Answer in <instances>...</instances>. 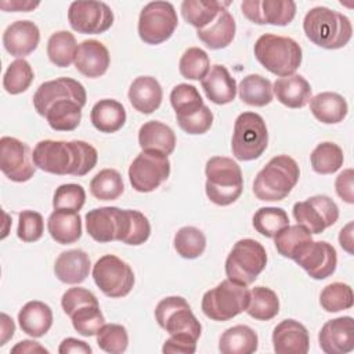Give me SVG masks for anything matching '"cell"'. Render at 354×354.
Instances as JSON below:
<instances>
[{
	"instance_id": "7c38bea8",
	"label": "cell",
	"mask_w": 354,
	"mask_h": 354,
	"mask_svg": "<svg viewBox=\"0 0 354 354\" xmlns=\"http://www.w3.org/2000/svg\"><path fill=\"white\" fill-rule=\"evenodd\" d=\"M93 278L100 290L112 299L127 296L134 286L131 267L113 254H105L95 261Z\"/></svg>"
},
{
	"instance_id": "ac0fdd59",
	"label": "cell",
	"mask_w": 354,
	"mask_h": 354,
	"mask_svg": "<svg viewBox=\"0 0 354 354\" xmlns=\"http://www.w3.org/2000/svg\"><path fill=\"white\" fill-rule=\"evenodd\" d=\"M311 278L325 279L330 277L337 266L335 248L325 241H310L293 259Z\"/></svg>"
},
{
	"instance_id": "f6af8a7d",
	"label": "cell",
	"mask_w": 354,
	"mask_h": 354,
	"mask_svg": "<svg viewBox=\"0 0 354 354\" xmlns=\"http://www.w3.org/2000/svg\"><path fill=\"white\" fill-rule=\"evenodd\" d=\"M289 225V217L282 207H260L253 216L254 230L267 238H274L282 228Z\"/></svg>"
},
{
	"instance_id": "7a4b0ae2",
	"label": "cell",
	"mask_w": 354,
	"mask_h": 354,
	"mask_svg": "<svg viewBox=\"0 0 354 354\" xmlns=\"http://www.w3.org/2000/svg\"><path fill=\"white\" fill-rule=\"evenodd\" d=\"M87 234L100 243L119 241L126 245L138 246L151 235L148 218L138 210L104 206L86 214Z\"/></svg>"
},
{
	"instance_id": "680465c9",
	"label": "cell",
	"mask_w": 354,
	"mask_h": 354,
	"mask_svg": "<svg viewBox=\"0 0 354 354\" xmlns=\"http://www.w3.org/2000/svg\"><path fill=\"white\" fill-rule=\"evenodd\" d=\"M40 3L39 1H29V0H3L0 1V8L4 11H32L36 8Z\"/></svg>"
},
{
	"instance_id": "f5cc1de1",
	"label": "cell",
	"mask_w": 354,
	"mask_h": 354,
	"mask_svg": "<svg viewBox=\"0 0 354 354\" xmlns=\"http://www.w3.org/2000/svg\"><path fill=\"white\" fill-rule=\"evenodd\" d=\"M178 126L188 134H203L213 124L212 111L203 105L196 113L185 118H177Z\"/></svg>"
},
{
	"instance_id": "7bdbcfd3",
	"label": "cell",
	"mask_w": 354,
	"mask_h": 354,
	"mask_svg": "<svg viewBox=\"0 0 354 354\" xmlns=\"http://www.w3.org/2000/svg\"><path fill=\"white\" fill-rule=\"evenodd\" d=\"M174 249L176 252L188 260L199 257L206 249L205 234L192 225L181 227L174 235Z\"/></svg>"
},
{
	"instance_id": "30bf717a",
	"label": "cell",
	"mask_w": 354,
	"mask_h": 354,
	"mask_svg": "<svg viewBox=\"0 0 354 354\" xmlns=\"http://www.w3.org/2000/svg\"><path fill=\"white\" fill-rule=\"evenodd\" d=\"M267 266L264 246L250 238L239 239L231 249L225 260V274L228 279L241 283H253Z\"/></svg>"
},
{
	"instance_id": "603a6c76",
	"label": "cell",
	"mask_w": 354,
	"mask_h": 354,
	"mask_svg": "<svg viewBox=\"0 0 354 354\" xmlns=\"http://www.w3.org/2000/svg\"><path fill=\"white\" fill-rule=\"evenodd\" d=\"M111 57L108 48L98 40L88 39L82 41L77 46L75 55L76 69L86 77H100L102 76L109 66Z\"/></svg>"
},
{
	"instance_id": "836d02e7",
	"label": "cell",
	"mask_w": 354,
	"mask_h": 354,
	"mask_svg": "<svg viewBox=\"0 0 354 354\" xmlns=\"http://www.w3.org/2000/svg\"><path fill=\"white\" fill-rule=\"evenodd\" d=\"M257 347V333L246 325H235L225 329L218 342L221 354H252Z\"/></svg>"
},
{
	"instance_id": "5b68a950",
	"label": "cell",
	"mask_w": 354,
	"mask_h": 354,
	"mask_svg": "<svg viewBox=\"0 0 354 354\" xmlns=\"http://www.w3.org/2000/svg\"><path fill=\"white\" fill-rule=\"evenodd\" d=\"M300 177L296 160L288 155H277L257 173L253 192L260 201L277 202L285 199Z\"/></svg>"
},
{
	"instance_id": "d6a6232c",
	"label": "cell",
	"mask_w": 354,
	"mask_h": 354,
	"mask_svg": "<svg viewBox=\"0 0 354 354\" xmlns=\"http://www.w3.org/2000/svg\"><path fill=\"white\" fill-rule=\"evenodd\" d=\"M90 120L101 133H116L126 123V109L119 101L104 98L91 108Z\"/></svg>"
},
{
	"instance_id": "ba28073f",
	"label": "cell",
	"mask_w": 354,
	"mask_h": 354,
	"mask_svg": "<svg viewBox=\"0 0 354 354\" xmlns=\"http://www.w3.org/2000/svg\"><path fill=\"white\" fill-rule=\"evenodd\" d=\"M250 290L231 279L221 281L202 297V311L213 321H230L248 307Z\"/></svg>"
},
{
	"instance_id": "8992f818",
	"label": "cell",
	"mask_w": 354,
	"mask_h": 354,
	"mask_svg": "<svg viewBox=\"0 0 354 354\" xmlns=\"http://www.w3.org/2000/svg\"><path fill=\"white\" fill-rule=\"evenodd\" d=\"M254 57L268 72L285 77L300 66L303 51L292 37L264 33L254 43Z\"/></svg>"
},
{
	"instance_id": "ab89813d",
	"label": "cell",
	"mask_w": 354,
	"mask_h": 354,
	"mask_svg": "<svg viewBox=\"0 0 354 354\" xmlns=\"http://www.w3.org/2000/svg\"><path fill=\"white\" fill-rule=\"evenodd\" d=\"M310 241H313L311 234L300 224L288 225L274 236V243L278 253L292 260L296 257L299 250Z\"/></svg>"
},
{
	"instance_id": "4316f807",
	"label": "cell",
	"mask_w": 354,
	"mask_h": 354,
	"mask_svg": "<svg viewBox=\"0 0 354 354\" xmlns=\"http://www.w3.org/2000/svg\"><path fill=\"white\" fill-rule=\"evenodd\" d=\"M90 257L82 249L62 252L54 264L55 277L64 283H82L90 272Z\"/></svg>"
},
{
	"instance_id": "db71d44e",
	"label": "cell",
	"mask_w": 354,
	"mask_h": 354,
	"mask_svg": "<svg viewBox=\"0 0 354 354\" xmlns=\"http://www.w3.org/2000/svg\"><path fill=\"white\" fill-rule=\"evenodd\" d=\"M86 304H98V299L95 295L84 288H71L68 289L61 299V306L62 310L66 315H72L75 310H77L82 306Z\"/></svg>"
},
{
	"instance_id": "f907efd6",
	"label": "cell",
	"mask_w": 354,
	"mask_h": 354,
	"mask_svg": "<svg viewBox=\"0 0 354 354\" xmlns=\"http://www.w3.org/2000/svg\"><path fill=\"white\" fill-rule=\"evenodd\" d=\"M86 202L84 188L79 184H62L54 192V210L79 212Z\"/></svg>"
},
{
	"instance_id": "94428289",
	"label": "cell",
	"mask_w": 354,
	"mask_h": 354,
	"mask_svg": "<svg viewBox=\"0 0 354 354\" xmlns=\"http://www.w3.org/2000/svg\"><path fill=\"white\" fill-rule=\"evenodd\" d=\"M15 332V325L12 318H10L6 313H1V337H0V346H4L12 336Z\"/></svg>"
},
{
	"instance_id": "c3c4849f",
	"label": "cell",
	"mask_w": 354,
	"mask_h": 354,
	"mask_svg": "<svg viewBox=\"0 0 354 354\" xmlns=\"http://www.w3.org/2000/svg\"><path fill=\"white\" fill-rule=\"evenodd\" d=\"M75 330L82 336H94L105 324L100 304H86L79 307L71 315Z\"/></svg>"
},
{
	"instance_id": "e575fe53",
	"label": "cell",
	"mask_w": 354,
	"mask_h": 354,
	"mask_svg": "<svg viewBox=\"0 0 354 354\" xmlns=\"http://www.w3.org/2000/svg\"><path fill=\"white\" fill-rule=\"evenodd\" d=\"M231 1H217V0H184L181 3V14L184 19L195 26L196 29H203L212 24L217 15L225 10Z\"/></svg>"
},
{
	"instance_id": "1f68e13d",
	"label": "cell",
	"mask_w": 354,
	"mask_h": 354,
	"mask_svg": "<svg viewBox=\"0 0 354 354\" xmlns=\"http://www.w3.org/2000/svg\"><path fill=\"white\" fill-rule=\"evenodd\" d=\"M51 238L61 245L75 243L82 236V218L79 212L54 210L47 220Z\"/></svg>"
},
{
	"instance_id": "4fadbf2b",
	"label": "cell",
	"mask_w": 354,
	"mask_h": 354,
	"mask_svg": "<svg viewBox=\"0 0 354 354\" xmlns=\"http://www.w3.org/2000/svg\"><path fill=\"white\" fill-rule=\"evenodd\" d=\"M170 176L167 155L158 151H142L129 167V180L137 192H152Z\"/></svg>"
},
{
	"instance_id": "60d3db41",
	"label": "cell",
	"mask_w": 354,
	"mask_h": 354,
	"mask_svg": "<svg viewBox=\"0 0 354 354\" xmlns=\"http://www.w3.org/2000/svg\"><path fill=\"white\" fill-rule=\"evenodd\" d=\"M123 191V178L115 169H102L90 181V192L100 201H115Z\"/></svg>"
},
{
	"instance_id": "484cf974",
	"label": "cell",
	"mask_w": 354,
	"mask_h": 354,
	"mask_svg": "<svg viewBox=\"0 0 354 354\" xmlns=\"http://www.w3.org/2000/svg\"><path fill=\"white\" fill-rule=\"evenodd\" d=\"M272 94L288 108H303L311 100V86L301 75L279 77L272 84Z\"/></svg>"
},
{
	"instance_id": "9c48e42d",
	"label": "cell",
	"mask_w": 354,
	"mask_h": 354,
	"mask_svg": "<svg viewBox=\"0 0 354 354\" xmlns=\"http://www.w3.org/2000/svg\"><path fill=\"white\" fill-rule=\"evenodd\" d=\"M268 145V131L264 119L256 112H242L234 124L231 140L232 155L238 160H254Z\"/></svg>"
},
{
	"instance_id": "3957f363",
	"label": "cell",
	"mask_w": 354,
	"mask_h": 354,
	"mask_svg": "<svg viewBox=\"0 0 354 354\" xmlns=\"http://www.w3.org/2000/svg\"><path fill=\"white\" fill-rule=\"evenodd\" d=\"M32 156L36 167L46 173L77 177L91 171L98 160L97 149L80 140L39 141L33 148Z\"/></svg>"
},
{
	"instance_id": "8fae6325",
	"label": "cell",
	"mask_w": 354,
	"mask_h": 354,
	"mask_svg": "<svg viewBox=\"0 0 354 354\" xmlns=\"http://www.w3.org/2000/svg\"><path fill=\"white\" fill-rule=\"evenodd\" d=\"M178 25L174 6L169 1H151L140 12L138 36L147 44H160L171 37Z\"/></svg>"
},
{
	"instance_id": "5bb4252c",
	"label": "cell",
	"mask_w": 354,
	"mask_h": 354,
	"mask_svg": "<svg viewBox=\"0 0 354 354\" xmlns=\"http://www.w3.org/2000/svg\"><path fill=\"white\" fill-rule=\"evenodd\" d=\"M155 318L159 326L170 335L185 333L198 340L202 333L201 322L191 311L187 300L180 296L162 299L155 308Z\"/></svg>"
},
{
	"instance_id": "6125c7cd",
	"label": "cell",
	"mask_w": 354,
	"mask_h": 354,
	"mask_svg": "<svg viewBox=\"0 0 354 354\" xmlns=\"http://www.w3.org/2000/svg\"><path fill=\"white\" fill-rule=\"evenodd\" d=\"M353 228H354V224L353 221H350L346 227L342 228L339 234L340 246L350 254H353Z\"/></svg>"
},
{
	"instance_id": "d6986e66",
	"label": "cell",
	"mask_w": 354,
	"mask_h": 354,
	"mask_svg": "<svg viewBox=\"0 0 354 354\" xmlns=\"http://www.w3.org/2000/svg\"><path fill=\"white\" fill-rule=\"evenodd\" d=\"M241 10L253 24L285 26L296 15V3L292 0H245L241 3Z\"/></svg>"
},
{
	"instance_id": "ffe728a7",
	"label": "cell",
	"mask_w": 354,
	"mask_h": 354,
	"mask_svg": "<svg viewBox=\"0 0 354 354\" xmlns=\"http://www.w3.org/2000/svg\"><path fill=\"white\" fill-rule=\"evenodd\" d=\"M319 347L326 354H347L354 350V321L337 317L324 324L318 335Z\"/></svg>"
},
{
	"instance_id": "6f0895ef",
	"label": "cell",
	"mask_w": 354,
	"mask_h": 354,
	"mask_svg": "<svg viewBox=\"0 0 354 354\" xmlns=\"http://www.w3.org/2000/svg\"><path fill=\"white\" fill-rule=\"evenodd\" d=\"M93 350L91 347L83 342V340H77L75 337H66L61 342L59 347H58V353L61 354H69V353H79V354H90Z\"/></svg>"
},
{
	"instance_id": "83f0119b",
	"label": "cell",
	"mask_w": 354,
	"mask_h": 354,
	"mask_svg": "<svg viewBox=\"0 0 354 354\" xmlns=\"http://www.w3.org/2000/svg\"><path fill=\"white\" fill-rule=\"evenodd\" d=\"M138 144L142 151H158L169 156L176 148V134L167 124L149 120L138 130Z\"/></svg>"
},
{
	"instance_id": "816d5d0a",
	"label": "cell",
	"mask_w": 354,
	"mask_h": 354,
	"mask_svg": "<svg viewBox=\"0 0 354 354\" xmlns=\"http://www.w3.org/2000/svg\"><path fill=\"white\" fill-rule=\"evenodd\" d=\"M17 235L24 242H36L44 231L43 216L35 210H22L18 216Z\"/></svg>"
},
{
	"instance_id": "d590c367",
	"label": "cell",
	"mask_w": 354,
	"mask_h": 354,
	"mask_svg": "<svg viewBox=\"0 0 354 354\" xmlns=\"http://www.w3.org/2000/svg\"><path fill=\"white\" fill-rule=\"evenodd\" d=\"M245 311L254 319L270 321L279 313V299L272 289L256 286L250 290L249 303Z\"/></svg>"
},
{
	"instance_id": "2e32d148",
	"label": "cell",
	"mask_w": 354,
	"mask_h": 354,
	"mask_svg": "<svg viewBox=\"0 0 354 354\" xmlns=\"http://www.w3.org/2000/svg\"><path fill=\"white\" fill-rule=\"evenodd\" d=\"M68 21L77 33L100 35L112 26L113 12L104 1H73L68 10Z\"/></svg>"
},
{
	"instance_id": "f35d334b",
	"label": "cell",
	"mask_w": 354,
	"mask_h": 354,
	"mask_svg": "<svg viewBox=\"0 0 354 354\" xmlns=\"http://www.w3.org/2000/svg\"><path fill=\"white\" fill-rule=\"evenodd\" d=\"M344 155L342 148L335 142L318 144L310 155L311 167L318 174H332L343 166Z\"/></svg>"
},
{
	"instance_id": "b9f144b4",
	"label": "cell",
	"mask_w": 354,
	"mask_h": 354,
	"mask_svg": "<svg viewBox=\"0 0 354 354\" xmlns=\"http://www.w3.org/2000/svg\"><path fill=\"white\" fill-rule=\"evenodd\" d=\"M170 104L176 112V118L191 116L205 105L198 88L188 83H180L171 90Z\"/></svg>"
},
{
	"instance_id": "e0dca14e",
	"label": "cell",
	"mask_w": 354,
	"mask_h": 354,
	"mask_svg": "<svg viewBox=\"0 0 354 354\" xmlns=\"http://www.w3.org/2000/svg\"><path fill=\"white\" fill-rule=\"evenodd\" d=\"M0 169L3 174L14 183L30 180L36 171V165L30 147L14 137H1L0 140Z\"/></svg>"
},
{
	"instance_id": "9a60e30c",
	"label": "cell",
	"mask_w": 354,
	"mask_h": 354,
	"mask_svg": "<svg viewBox=\"0 0 354 354\" xmlns=\"http://www.w3.org/2000/svg\"><path fill=\"white\" fill-rule=\"evenodd\" d=\"M293 217L313 234H321L339 218V207L326 195H314L293 205Z\"/></svg>"
},
{
	"instance_id": "7dc6e473",
	"label": "cell",
	"mask_w": 354,
	"mask_h": 354,
	"mask_svg": "<svg viewBox=\"0 0 354 354\" xmlns=\"http://www.w3.org/2000/svg\"><path fill=\"white\" fill-rule=\"evenodd\" d=\"M178 71L185 79L202 80L210 71L209 55L199 47H189L180 58Z\"/></svg>"
},
{
	"instance_id": "8d00e7d4",
	"label": "cell",
	"mask_w": 354,
	"mask_h": 354,
	"mask_svg": "<svg viewBox=\"0 0 354 354\" xmlns=\"http://www.w3.org/2000/svg\"><path fill=\"white\" fill-rule=\"evenodd\" d=\"M239 98L252 106H266L272 101V84L261 75H248L238 87Z\"/></svg>"
},
{
	"instance_id": "ee69618b",
	"label": "cell",
	"mask_w": 354,
	"mask_h": 354,
	"mask_svg": "<svg viewBox=\"0 0 354 354\" xmlns=\"http://www.w3.org/2000/svg\"><path fill=\"white\" fill-rule=\"evenodd\" d=\"M33 77L35 75L30 64L24 58H17L8 65L3 76V87L8 94H21L29 88Z\"/></svg>"
},
{
	"instance_id": "7402d4cb",
	"label": "cell",
	"mask_w": 354,
	"mask_h": 354,
	"mask_svg": "<svg viewBox=\"0 0 354 354\" xmlns=\"http://www.w3.org/2000/svg\"><path fill=\"white\" fill-rule=\"evenodd\" d=\"M272 346L277 354H306L310 348V336L299 321L283 319L274 328Z\"/></svg>"
},
{
	"instance_id": "6da1fadb",
	"label": "cell",
	"mask_w": 354,
	"mask_h": 354,
	"mask_svg": "<svg viewBox=\"0 0 354 354\" xmlns=\"http://www.w3.org/2000/svg\"><path fill=\"white\" fill-rule=\"evenodd\" d=\"M86 101L87 94L83 84L72 77L44 82L33 95L35 109L55 131L75 130L80 123Z\"/></svg>"
},
{
	"instance_id": "681fc988",
	"label": "cell",
	"mask_w": 354,
	"mask_h": 354,
	"mask_svg": "<svg viewBox=\"0 0 354 354\" xmlns=\"http://www.w3.org/2000/svg\"><path fill=\"white\" fill-rule=\"evenodd\" d=\"M98 347L109 354H120L126 351L129 335L124 326L119 324H104L97 333Z\"/></svg>"
},
{
	"instance_id": "d4e9b609",
	"label": "cell",
	"mask_w": 354,
	"mask_h": 354,
	"mask_svg": "<svg viewBox=\"0 0 354 354\" xmlns=\"http://www.w3.org/2000/svg\"><path fill=\"white\" fill-rule=\"evenodd\" d=\"M201 84L206 97L217 105H224L235 100L238 90L236 82L223 65H213L201 80Z\"/></svg>"
},
{
	"instance_id": "52a82bcc",
	"label": "cell",
	"mask_w": 354,
	"mask_h": 354,
	"mask_svg": "<svg viewBox=\"0 0 354 354\" xmlns=\"http://www.w3.org/2000/svg\"><path fill=\"white\" fill-rule=\"evenodd\" d=\"M206 195L218 205L228 206L242 194L243 177L239 165L225 156H213L206 162Z\"/></svg>"
},
{
	"instance_id": "f546056e",
	"label": "cell",
	"mask_w": 354,
	"mask_h": 354,
	"mask_svg": "<svg viewBox=\"0 0 354 354\" xmlns=\"http://www.w3.org/2000/svg\"><path fill=\"white\" fill-rule=\"evenodd\" d=\"M310 111L321 123L336 124L347 116L348 105L343 95L332 91H324L311 97Z\"/></svg>"
},
{
	"instance_id": "cb8c5ba5",
	"label": "cell",
	"mask_w": 354,
	"mask_h": 354,
	"mask_svg": "<svg viewBox=\"0 0 354 354\" xmlns=\"http://www.w3.org/2000/svg\"><path fill=\"white\" fill-rule=\"evenodd\" d=\"M129 101L131 106L144 115L155 112L163 98L162 86L152 76H138L136 77L129 88Z\"/></svg>"
},
{
	"instance_id": "bcb514c9",
	"label": "cell",
	"mask_w": 354,
	"mask_h": 354,
	"mask_svg": "<svg viewBox=\"0 0 354 354\" xmlns=\"http://www.w3.org/2000/svg\"><path fill=\"white\" fill-rule=\"evenodd\" d=\"M319 304L326 313H337L351 308L354 304L351 286L343 282H332L326 285L319 295Z\"/></svg>"
},
{
	"instance_id": "9f6ffc18",
	"label": "cell",
	"mask_w": 354,
	"mask_h": 354,
	"mask_svg": "<svg viewBox=\"0 0 354 354\" xmlns=\"http://www.w3.org/2000/svg\"><path fill=\"white\" fill-rule=\"evenodd\" d=\"M353 180H354V171L353 169L343 170L335 181V189L336 194L347 203H354V192H353Z\"/></svg>"
},
{
	"instance_id": "11a10c76",
	"label": "cell",
	"mask_w": 354,
	"mask_h": 354,
	"mask_svg": "<svg viewBox=\"0 0 354 354\" xmlns=\"http://www.w3.org/2000/svg\"><path fill=\"white\" fill-rule=\"evenodd\" d=\"M196 339L185 333H174L165 342L162 351L163 353H183L194 354L196 351Z\"/></svg>"
},
{
	"instance_id": "4dcf8cb0",
	"label": "cell",
	"mask_w": 354,
	"mask_h": 354,
	"mask_svg": "<svg viewBox=\"0 0 354 354\" xmlns=\"http://www.w3.org/2000/svg\"><path fill=\"white\" fill-rule=\"evenodd\" d=\"M235 30L236 25L234 17L225 8L217 15V18L212 24H209L203 29H198L196 35L199 40H202L203 44L210 50H220L225 48L234 40Z\"/></svg>"
},
{
	"instance_id": "74e56055",
	"label": "cell",
	"mask_w": 354,
	"mask_h": 354,
	"mask_svg": "<svg viewBox=\"0 0 354 354\" xmlns=\"http://www.w3.org/2000/svg\"><path fill=\"white\" fill-rule=\"evenodd\" d=\"M76 51V39L68 30H58L53 33L47 41V55L55 66H69L75 61Z\"/></svg>"
},
{
	"instance_id": "44dd1931",
	"label": "cell",
	"mask_w": 354,
	"mask_h": 354,
	"mask_svg": "<svg viewBox=\"0 0 354 354\" xmlns=\"http://www.w3.org/2000/svg\"><path fill=\"white\" fill-rule=\"evenodd\" d=\"M40 41V30L32 21H15L3 33L4 48L17 58H24L33 53Z\"/></svg>"
},
{
	"instance_id": "f1b7e54d",
	"label": "cell",
	"mask_w": 354,
	"mask_h": 354,
	"mask_svg": "<svg viewBox=\"0 0 354 354\" xmlns=\"http://www.w3.org/2000/svg\"><path fill=\"white\" fill-rule=\"evenodd\" d=\"M18 322L26 335L32 337L44 336L53 325V311L43 301H28L18 313Z\"/></svg>"
},
{
	"instance_id": "91938a15",
	"label": "cell",
	"mask_w": 354,
	"mask_h": 354,
	"mask_svg": "<svg viewBox=\"0 0 354 354\" xmlns=\"http://www.w3.org/2000/svg\"><path fill=\"white\" fill-rule=\"evenodd\" d=\"M11 353H21V354H28V353H48L47 348H44L40 343L33 342V340H22L18 342L12 348Z\"/></svg>"
},
{
	"instance_id": "277c9868",
	"label": "cell",
	"mask_w": 354,
	"mask_h": 354,
	"mask_svg": "<svg viewBox=\"0 0 354 354\" xmlns=\"http://www.w3.org/2000/svg\"><path fill=\"white\" fill-rule=\"evenodd\" d=\"M303 29L310 41L326 50L344 47L353 36L350 19L324 6L314 7L306 14Z\"/></svg>"
}]
</instances>
